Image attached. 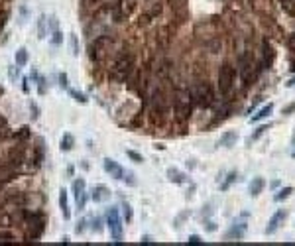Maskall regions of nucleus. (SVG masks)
I'll return each instance as SVG.
<instances>
[{"label":"nucleus","instance_id":"obj_29","mask_svg":"<svg viewBox=\"0 0 295 246\" xmlns=\"http://www.w3.org/2000/svg\"><path fill=\"white\" fill-rule=\"evenodd\" d=\"M281 8L295 18V4H293V0H281Z\"/></svg>","mask_w":295,"mask_h":246},{"label":"nucleus","instance_id":"obj_38","mask_svg":"<svg viewBox=\"0 0 295 246\" xmlns=\"http://www.w3.org/2000/svg\"><path fill=\"white\" fill-rule=\"evenodd\" d=\"M6 20H8V10H2V12H0V32H2Z\"/></svg>","mask_w":295,"mask_h":246},{"label":"nucleus","instance_id":"obj_10","mask_svg":"<svg viewBox=\"0 0 295 246\" xmlns=\"http://www.w3.org/2000/svg\"><path fill=\"white\" fill-rule=\"evenodd\" d=\"M26 160V150L22 146H14L8 150V158H6V164L12 166V168H20Z\"/></svg>","mask_w":295,"mask_h":246},{"label":"nucleus","instance_id":"obj_42","mask_svg":"<svg viewBox=\"0 0 295 246\" xmlns=\"http://www.w3.org/2000/svg\"><path fill=\"white\" fill-rule=\"evenodd\" d=\"M187 240H189V244H199V242H203V240H201V236H197V234H191Z\"/></svg>","mask_w":295,"mask_h":246},{"label":"nucleus","instance_id":"obj_37","mask_svg":"<svg viewBox=\"0 0 295 246\" xmlns=\"http://www.w3.org/2000/svg\"><path fill=\"white\" fill-rule=\"evenodd\" d=\"M122 209H124V219L126 221H132V207L128 203H122Z\"/></svg>","mask_w":295,"mask_h":246},{"label":"nucleus","instance_id":"obj_18","mask_svg":"<svg viewBox=\"0 0 295 246\" xmlns=\"http://www.w3.org/2000/svg\"><path fill=\"white\" fill-rule=\"evenodd\" d=\"M59 209H61V213H63V219H65V221H67V219H71L69 201H67V191H65V189H61V191H59Z\"/></svg>","mask_w":295,"mask_h":246},{"label":"nucleus","instance_id":"obj_49","mask_svg":"<svg viewBox=\"0 0 295 246\" xmlns=\"http://www.w3.org/2000/svg\"><path fill=\"white\" fill-rule=\"evenodd\" d=\"M291 156H293V158H295V150H293V154H291Z\"/></svg>","mask_w":295,"mask_h":246},{"label":"nucleus","instance_id":"obj_30","mask_svg":"<svg viewBox=\"0 0 295 246\" xmlns=\"http://www.w3.org/2000/svg\"><path fill=\"white\" fill-rule=\"evenodd\" d=\"M47 34H45V16H39V20H37V38L39 39H43Z\"/></svg>","mask_w":295,"mask_h":246},{"label":"nucleus","instance_id":"obj_3","mask_svg":"<svg viewBox=\"0 0 295 246\" xmlns=\"http://www.w3.org/2000/svg\"><path fill=\"white\" fill-rule=\"evenodd\" d=\"M191 111H193V96L191 93L187 91H181L175 98V114H177V120L179 122H185L189 116H191Z\"/></svg>","mask_w":295,"mask_h":246},{"label":"nucleus","instance_id":"obj_34","mask_svg":"<svg viewBox=\"0 0 295 246\" xmlns=\"http://www.w3.org/2000/svg\"><path fill=\"white\" fill-rule=\"evenodd\" d=\"M10 132H8V122H6V118H2L0 116V138H6Z\"/></svg>","mask_w":295,"mask_h":246},{"label":"nucleus","instance_id":"obj_5","mask_svg":"<svg viewBox=\"0 0 295 246\" xmlns=\"http://www.w3.org/2000/svg\"><path fill=\"white\" fill-rule=\"evenodd\" d=\"M240 75H242V81H244L246 87H248L250 81H254V77H256V73H254V57L250 54H244L240 57Z\"/></svg>","mask_w":295,"mask_h":246},{"label":"nucleus","instance_id":"obj_9","mask_svg":"<svg viewBox=\"0 0 295 246\" xmlns=\"http://www.w3.org/2000/svg\"><path fill=\"white\" fill-rule=\"evenodd\" d=\"M136 8V0H120V2L114 6V20L116 22H124L126 18H130V14Z\"/></svg>","mask_w":295,"mask_h":246},{"label":"nucleus","instance_id":"obj_41","mask_svg":"<svg viewBox=\"0 0 295 246\" xmlns=\"http://www.w3.org/2000/svg\"><path fill=\"white\" fill-rule=\"evenodd\" d=\"M52 41H54L55 45H59V43L63 41V38H61V32H57V30H55V32H54V39H52Z\"/></svg>","mask_w":295,"mask_h":246},{"label":"nucleus","instance_id":"obj_39","mask_svg":"<svg viewBox=\"0 0 295 246\" xmlns=\"http://www.w3.org/2000/svg\"><path fill=\"white\" fill-rule=\"evenodd\" d=\"M10 240H14L12 232H0V242H10Z\"/></svg>","mask_w":295,"mask_h":246},{"label":"nucleus","instance_id":"obj_15","mask_svg":"<svg viewBox=\"0 0 295 246\" xmlns=\"http://www.w3.org/2000/svg\"><path fill=\"white\" fill-rule=\"evenodd\" d=\"M244 234H246V225L244 223H234L232 225V228L226 232V240H240V238H244Z\"/></svg>","mask_w":295,"mask_h":246},{"label":"nucleus","instance_id":"obj_4","mask_svg":"<svg viewBox=\"0 0 295 246\" xmlns=\"http://www.w3.org/2000/svg\"><path fill=\"white\" fill-rule=\"evenodd\" d=\"M234 79H236V71L230 63H222V67L219 69V91L221 95H228L234 87Z\"/></svg>","mask_w":295,"mask_h":246},{"label":"nucleus","instance_id":"obj_28","mask_svg":"<svg viewBox=\"0 0 295 246\" xmlns=\"http://www.w3.org/2000/svg\"><path fill=\"white\" fill-rule=\"evenodd\" d=\"M236 177H238V173H236V171H230V173L226 175V179H224V183L221 185V189H222V191H226V189H228V187H230V185H232V183L236 181Z\"/></svg>","mask_w":295,"mask_h":246},{"label":"nucleus","instance_id":"obj_11","mask_svg":"<svg viewBox=\"0 0 295 246\" xmlns=\"http://www.w3.org/2000/svg\"><path fill=\"white\" fill-rule=\"evenodd\" d=\"M73 195L77 199V207L79 211L85 209V203H87V193H85V179H75L73 181Z\"/></svg>","mask_w":295,"mask_h":246},{"label":"nucleus","instance_id":"obj_2","mask_svg":"<svg viewBox=\"0 0 295 246\" xmlns=\"http://www.w3.org/2000/svg\"><path fill=\"white\" fill-rule=\"evenodd\" d=\"M191 96H193V101L199 105V107H211L213 101H215V96H213V89L207 81H201V83H197L191 91Z\"/></svg>","mask_w":295,"mask_h":246},{"label":"nucleus","instance_id":"obj_35","mask_svg":"<svg viewBox=\"0 0 295 246\" xmlns=\"http://www.w3.org/2000/svg\"><path fill=\"white\" fill-rule=\"evenodd\" d=\"M69 95L75 98L77 103H81V105H85V103H87V96H85L83 93H79V91H73V89H71V91H69Z\"/></svg>","mask_w":295,"mask_h":246},{"label":"nucleus","instance_id":"obj_12","mask_svg":"<svg viewBox=\"0 0 295 246\" xmlns=\"http://www.w3.org/2000/svg\"><path fill=\"white\" fill-rule=\"evenodd\" d=\"M103 168H105V171H107V173H111V177H114V179H122V177H124V170H122V166H120L116 160L105 158Z\"/></svg>","mask_w":295,"mask_h":246},{"label":"nucleus","instance_id":"obj_17","mask_svg":"<svg viewBox=\"0 0 295 246\" xmlns=\"http://www.w3.org/2000/svg\"><path fill=\"white\" fill-rule=\"evenodd\" d=\"M264 187H266L264 177H254V179L250 181V185H248V193H250L252 197H258V195L264 191Z\"/></svg>","mask_w":295,"mask_h":246},{"label":"nucleus","instance_id":"obj_48","mask_svg":"<svg viewBox=\"0 0 295 246\" xmlns=\"http://www.w3.org/2000/svg\"><path fill=\"white\" fill-rule=\"evenodd\" d=\"M0 95H2V87H0Z\"/></svg>","mask_w":295,"mask_h":246},{"label":"nucleus","instance_id":"obj_32","mask_svg":"<svg viewBox=\"0 0 295 246\" xmlns=\"http://www.w3.org/2000/svg\"><path fill=\"white\" fill-rule=\"evenodd\" d=\"M69 41H71V54L77 57V56H79V41H77V36L71 34V36H69Z\"/></svg>","mask_w":295,"mask_h":246},{"label":"nucleus","instance_id":"obj_7","mask_svg":"<svg viewBox=\"0 0 295 246\" xmlns=\"http://www.w3.org/2000/svg\"><path fill=\"white\" fill-rule=\"evenodd\" d=\"M24 217H26V223L30 227V234L28 236L30 238H37L43 232V225H45L43 215H39V213H26Z\"/></svg>","mask_w":295,"mask_h":246},{"label":"nucleus","instance_id":"obj_26","mask_svg":"<svg viewBox=\"0 0 295 246\" xmlns=\"http://www.w3.org/2000/svg\"><path fill=\"white\" fill-rule=\"evenodd\" d=\"M14 59H16V65H18V67H24V65L28 63V52H26L24 47H22V49H18Z\"/></svg>","mask_w":295,"mask_h":246},{"label":"nucleus","instance_id":"obj_46","mask_svg":"<svg viewBox=\"0 0 295 246\" xmlns=\"http://www.w3.org/2000/svg\"><path fill=\"white\" fill-rule=\"evenodd\" d=\"M32 113H34V114H32V116H34V120H36V118H37V116H39V109H37V107H36V105H32Z\"/></svg>","mask_w":295,"mask_h":246},{"label":"nucleus","instance_id":"obj_24","mask_svg":"<svg viewBox=\"0 0 295 246\" xmlns=\"http://www.w3.org/2000/svg\"><path fill=\"white\" fill-rule=\"evenodd\" d=\"M14 225V217L10 213H0V228H10Z\"/></svg>","mask_w":295,"mask_h":246},{"label":"nucleus","instance_id":"obj_36","mask_svg":"<svg viewBox=\"0 0 295 246\" xmlns=\"http://www.w3.org/2000/svg\"><path fill=\"white\" fill-rule=\"evenodd\" d=\"M126 154H128V158H130L132 162H136V164H142V162H144V158H142L140 154H136V152H132V150H128Z\"/></svg>","mask_w":295,"mask_h":246},{"label":"nucleus","instance_id":"obj_16","mask_svg":"<svg viewBox=\"0 0 295 246\" xmlns=\"http://www.w3.org/2000/svg\"><path fill=\"white\" fill-rule=\"evenodd\" d=\"M109 197H111V191H109V187H105V185H96V187L92 189V201H94V203L107 201Z\"/></svg>","mask_w":295,"mask_h":246},{"label":"nucleus","instance_id":"obj_45","mask_svg":"<svg viewBox=\"0 0 295 246\" xmlns=\"http://www.w3.org/2000/svg\"><path fill=\"white\" fill-rule=\"evenodd\" d=\"M8 75H10V79L14 81V79L18 77V69H14V67H10V71H8Z\"/></svg>","mask_w":295,"mask_h":246},{"label":"nucleus","instance_id":"obj_1","mask_svg":"<svg viewBox=\"0 0 295 246\" xmlns=\"http://www.w3.org/2000/svg\"><path fill=\"white\" fill-rule=\"evenodd\" d=\"M134 69V56L132 54H120L116 57V61L112 63L111 67V79L116 81V83H124L130 73Z\"/></svg>","mask_w":295,"mask_h":246},{"label":"nucleus","instance_id":"obj_8","mask_svg":"<svg viewBox=\"0 0 295 246\" xmlns=\"http://www.w3.org/2000/svg\"><path fill=\"white\" fill-rule=\"evenodd\" d=\"M109 43H111V36H98V38L91 43V59H92V61H101Z\"/></svg>","mask_w":295,"mask_h":246},{"label":"nucleus","instance_id":"obj_6","mask_svg":"<svg viewBox=\"0 0 295 246\" xmlns=\"http://www.w3.org/2000/svg\"><path fill=\"white\" fill-rule=\"evenodd\" d=\"M107 223H109V228H111V236H112V240H114V242H120V240H122V221H120L118 209H111V211H109Z\"/></svg>","mask_w":295,"mask_h":246},{"label":"nucleus","instance_id":"obj_14","mask_svg":"<svg viewBox=\"0 0 295 246\" xmlns=\"http://www.w3.org/2000/svg\"><path fill=\"white\" fill-rule=\"evenodd\" d=\"M262 49H264V67L266 69H270L272 65H274V57H276V54H274V47H272V43L268 41V39H264L262 41Z\"/></svg>","mask_w":295,"mask_h":246},{"label":"nucleus","instance_id":"obj_21","mask_svg":"<svg viewBox=\"0 0 295 246\" xmlns=\"http://www.w3.org/2000/svg\"><path fill=\"white\" fill-rule=\"evenodd\" d=\"M73 146H75V138H73L71 134H63V136H61V142H59L61 152H69V150H73Z\"/></svg>","mask_w":295,"mask_h":246},{"label":"nucleus","instance_id":"obj_13","mask_svg":"<svg viewBox=\"0 0 295 246\" xmlns=\"http://www.w3.org/2000/svg\"><path fill=\"white\" fill-rule=\"evenodd\" d=\"M285 211L283 209H279V211H276L274 215H272V219H270V223H268V227H266V234H276L277 232V228L283 225V219H285Z\"/></svg>","mask_w":295,"mask_h":246},{"label":"nucleus","instance_id":"obj_27","mask_svg":"<svg viewBox=\"0 0 295 246\" xmlns=\"http://www.w3.org/2000/svg\"><path fill=\"white\" fill-rule=\"evenodd\" d=\"M287 47H289V52H291V69L295 71V34H291L287 38Z\"/></svg>","mask_w":295,"mask_h":246},{"label":"nucleus","instance_id":"obj_43","mask_svg":"<svg viewBox=\"0 0 295 246\" xmlns=\"http://www.w3.org/2000/svg\"><path fill=\"white\" fill-rule=\"evenodd\" d=\"M59 85H61V87H65V89L69 87V85H67V75H65V73H61V75H59Z\"/></svg>","mask_w":295,"mask_h":246},{"label":"nucleus","instance_id":"obj_31","mask_svg":"<svg viewBox=\"0 0 295 246\" xmlns=\"http://www.w3.org/2000/svg\"><path fill=\"white\" fill-rule=\"evenodd\" d=\"M12 136H14L16 140H28V138H30V128H28V126H22V128H20L16 134H12Z\"/></svg>","mask_w":295,"mask_h":246},{"label":"nucleus","instance_id":"obj_22","mask_svg":"<svg viewBox=\"0 0 295 246\" xmlns=\"http://www.w3.org/2000/svg\"><path fill=\"white\" fill-rule=\"evenodd\" d=\"M236 132H224L222 136H221V140H219V146H224V148H230V146H234V142H236Z\"/></svg>","mask_w":295,"mask_h":246},{"label":"nucleus","instance_id":"obj_25","mask_svg":"<svg viewBox=\"0 0 295 246\" xmlns=\"http://www.w3.org/2000/svg\"><path fill=\"white\" fill-rule=\"evenodd\" d=\"M291 193H293V187H289V185H287V187H281V189H279V191H277V193L274 195V199H276V201L279 203V201L287 199V197H289Z\"/></svg>","mask_w":295,"mask_h":246},{"label":"nucleus","instance_id":"obj_23","mask_svg":"<svg viewBox=\"0 0 295 246\" xmlns=\"http://www.w3.org/2000/svg\"><path fill=\"white\" fill-rule=\"evenodd\" d=\"M167 179L173 181V183H185V173H181V171L175 170V168H169V170H167Z\"/></svg>","mask_w":295,"mask_h":246},{"label":"nucleus","instance_id":"obj_19","mask_svg":"<svg viewBox=\"0 0 295 246\" xmlns=\"http://www.w3.org/2000/svg\"><path fill=\"white\" fill-rule=\"evenodd\" d=\"M272 111H274V105H272V103H268V105H266V107H262L254 116H250V122H260V120L268 118V116L272 114Z\"/></svg>","mask_w":295,"mask_h":246},{"label":"nucleus","instance_id":"obj_44","mask_svg":"<svg viewBox=\"0 0 295 246\" xmlns=\"http://www.w3.org/2000/svg\"><path fill=\"white\" fill-rule=\"evenodd\" d=\"M291 113H295V103H291V105H287L283 109V114H291Z\"/></svg>","mask_w":295,"mask_h":246},{"label":"nucleus","instance_id":"obj_33","mask_svg":"<svg viewBox=\"0 0 295 246\" xmlns=\"http://www.w3.org/2000/svg\"><path fill=\"white\" fill-rule=\"evenodd\" d=\"M268 130H270V124H264V126H260V128H258V130H256V132H254V134L250 136V142H254V140H258V138H260L262 134H266Z\"/></svg>","mask_w":295,"mask_h":246},{"label":"nucleus","instance_id":"obj_20","mask_svg":"<svg viewBox=\"0 0 295 246\" xmlns=\"http://www.w3.org/2000/svg\"><path fill=\"white\" fill-rule=\"evenodd\" d=\"M14 173H16V168H12V166H2L0 168V183H4V181H10L12 177H14Z\"/></svg>","mask_w":295,"mask_h":246},{"label":"nucleus","instance_id":"obj_47","mask_svg":"<svg viewBox=\"0 0 295 246\" xmlns=\"http://www.w3.org/2000/svg\"><path fill=\"white\" fill-rule=\"evenodd\" d=\"M285 85H287L289 89H295V77H291V79H289V81H287Z\"/></svg>","mask_w":295,"mask_h":246},{"label":"nucleus","instance_id":"obj_40","mask_svg":"<svg viewBox=\"0 0 295 246\" xmlns=\"http://www.w3.org/2000/svg\"><path fill=\"white\" fill-rule=\"evenodd\" d=\"M101 225H103V223H101V219H94V221H92V230H94V232H101V230H103V227H101Z\"/></svg>","mask_w":295,"mask_h":246}]
</instances>
